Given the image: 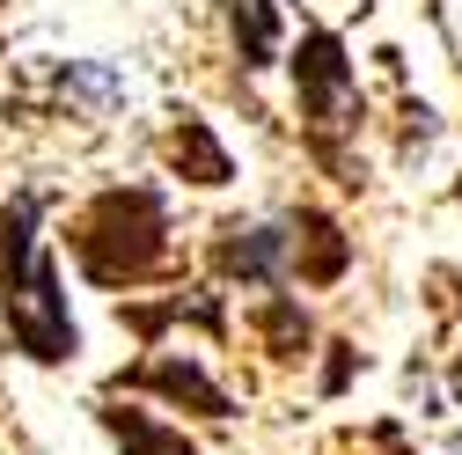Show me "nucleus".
Returning a JSON list of instances; mask_svg holds the SVG:
<instances>
[{"label":"nucleus","mask_w":462,"mask_h":455,"mask_svg":"<svg viewBox=\"0 0 462 455\" xmlns=\"http://www.w3.org/2000/svg\"><path fill=\"white\" fill-rule=\"evenodd\" d=\"M103 426L118 433L133 455H191V441L184 433H162L154 419H140V412H103Z\"/></svg>","instance_id":"obj_5"},{"label":"nucleus","mask_w":462,"mask_h":455,"mask_svg":"<svg viewBox=\"0 0 462 455\" xmlns=\"http://www.w3.org/2000/svg\"><path fill=\"white\" fill-rule=\"evenodd\" d=\"M140 382H154L162 396H191L199 412H213V419H227V396L199 375V367H184V360H169V367H154V375H140Z\"/></svg>","instance_id":"obj_6"},{"label":"nucleus","mask_w":462,"mask_h":455,"mask_svg":"<svg viewBox=\"0 0 462 455\" xmlns=\"http://www.w3.org/2000/svg\"><path fill=\"white\" fill-rule=\"evenodd\" d=\"M177 162H191V169H199L191 184H227V154L213 147V133H206V125H184V133H177Z\"/></svg>","instance_id":"obj_7"},{"label":"nucleus","mask_w":462,"mask_h":455,"mask_svg":"<svg viewBox=\"0 0 462 455\" xmlns=\"http://www.w3.org/2000/svg\"><path fill=\"white\" fill-rule=\"evenodd\" d=\"M0 236H8L0 265H8V330H15V346L30 360H67L74 353V323H67L60 272H51V257L37 250V199H23Z\"/></svg>","instance_id":"obj_1"},{"label":"nucleus","mask_w":462,"mask_h":455,"mask_svg":"<svg viewBox=\"0 0 462 455\" xmlns=\"http://www.w3.org/2000/svg\"><path fill=\"white\" fill-rule=\"evenodd\" d=\"M227 23H236V51H243V67H272V51H279L272 0H227Z\"/></svg>","instance_id":"obj_3"},{"label":"nucleus","mask_w":462,"mask_h":455,"mask_svg":"<svg viewBox=\"0 0 462 455\" xmlns=\"http://www.w3.org/2000/svg\"><path fill=\"white\" fill-rule=\"evenodd\" d=\"M279 257H286V236H279V228H227V250H220V265H227V272L264 279Z\"/></svg>","instance_id":"obj_4"},{"label":"nucleus","mask_w":462,"mask_h":455,"mask_svg":"<svg viewBox=\"0 0 462 455\" xmlns=\"http://www.w3.org/2000/svg\"><path fill=\"white\" fill-rule=\"evenodd\" d=\"M294 88H301V110L316 125H345V96H353V67H345L337 37H309L301 60H294Z\"/></svg>","instance_id":"obj_2"}]
</instances>
